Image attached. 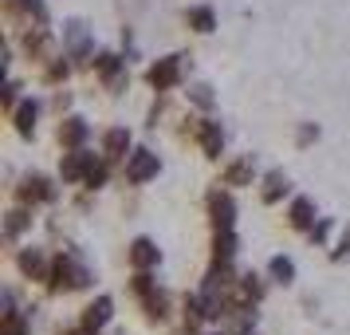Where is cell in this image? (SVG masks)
I'll return each mask as SVG.
<instances>
[{
	"label": "cell",
	"mask_w": 350,
	"mask_h": 335,
	"mask_svg": "<svg viewBox=\"0 0 350 335\" xmlns=\"http://www.w3.org/2000/svg\"><path fill=\"white\" fill-rule=\"evenodd\" d=\"M91 280H95V272H91V264L79 256V249H64V253L55 256L51 280L44 288H48L51 296H71V292L91 288Z\"/></svg>",
	"instance_id": "obj_1"
},
{
	"label": "cell",
	"mask_w": 350,
	"mask_h": 335,
	"mask_svg": "<svg viewBox=\"0 0 350 335\" xmlns=\"http://www.w3.org/2000/svg\"><path fill=\"white\" fill-rule=\"evenodd\" d=\"M189 71H193V55L189 51L161 55V60H154V64L146 67V87H150L154 95H170V91H177L181 83L189 79Z\"/></svg>",
	"instance_id": "obj_2"
},
{
	"label": "cell",
	"mask_w": 350,
	"mask_h": 335,
	"mask_svg": "<svg viewBox=\"0 0 350 335\" xmlns=\"http://www.w3.org/2000/svg\"><path fill=\"white\" fill-rule=\"evenodd\" d=\"M59 40H64V51L75 60V67L79 71H91V60H95V28L87 24V20L71 16L64 20V32H59Z\"/></svg>",
	"instance_id": "obj_3"
},
{
	"label": "cell",
	"mask_w": 350,
	"mask_h": 335,
	"mask_svg": "<svg viewBox=\"0 0 350 335\" xmlns=\"http://www.w3.org/2000/svg\"><path fill=\"white\" fill-rule=\"evenodd\" d=\"M20 51H24L28 64L44 67L55 55H64V40H59V32H51V28H28V32H20Z\"/></svg>",
	"instance_id": "obj_4"
},
{
	"label": "cell",
	"mask_w": 350,
	"mask_h": 335,
	"mask_svg": "<svg viewBox=\"0 0 350 335\" xmlns=\"http://www.w3.org/2000/svg\"><path fill=\"white\" fill-rule=\"evenodd\" d=\"M12 197H16L20 206H28V209L55 206V201H59V186H55V182H51L48 174H40V170H28V174H24V177L16 182Z\"/></svg>",
	"instance_id": "obj_5"
},
{
	"label": "cell",
	"mask_w": 350,
	"mask_h": 335,
	"mask_svg": "<svg viewBox=\"0 0 350 335\" xmlns=\"http://www.w3.org/2000/svg\"><path fill=\"white\" fill-rule=\"evenodd\" d=\"M4 16L12 32H28V28H51V12L44 0H4Z\"/></svg>",
	"instance_id": "obj_6"
},
{
	"label": "cell",
	"mask_w": 350,
	"mask_h": 335,
	"mask_svg": "<svg viewBox=\"0 0 350 335\" xmlns=\"http://www.w3.org/2000/svg\"><path fill=\"white\" fill-rule=\"evenodd\" d=\"M51 269H55V256L44 245H24V249H16V272L28 284H48Z\"/></svg>",
	"instance_id": "obj_7"
},
{
	"label": "cell",
	"mask_w": 350,
	"mask_h": 335,
	"mask_svg": "<svg viewBox=\"0 0 350 335\" xmlns=\"http://www.w3.org/2000/svg\"><path fill=\"white\" fill-rule=\"evenodd\" d=\"M161 174V158L150 150V146H134L126 154V162H122V182L126 186H146V182H154V177Z\"/></svg>",
	"instance_id": "obj_8"
},
{
	"label": "cell",
	"mask_w": 350,
	"mask_h": 335,
	"mask_svg": "<svg viewBox=\"0 0 350 335\" xmlns=\"http://www.w3.org/2000/svg\"><path fill=\"white\" fill-rule=\"evenodd\" d=\"M221 186L228 190H248V186H260V162L256 154H232V158L221 166Z\"/></svg>",
	"instance_id": "obj_9"
},
{
	"label": "cell",
	"mask_w": 350,
	"mask_h": 335,
	"mask_svg": "<svg viewBox=\"0 0 350 335\" xmlns=\"http://www.w3.org/2000/svg\"><path fill=\"white\" fill-rule=\"evenodd\" d=\"M205 213H208V225L213 229H237V197H232V190L217 182L205 193Z\"/></svg>",
	"instance_id": "obj_10"
},
{
	"label": "cell",
	"mask_w": 350,
	"mask_h": 335,
	"mask_svg": "<svg viewBox=\"0 0 350 335\" xmlns=\"http://www.w3.org/2000/svg\"><path fill=\"white\" fill-rule=\"evenodd\" d=\"M98 158H103V154H91L87 146H83V150H64V158H59V182H64V186H83L87 170H91Z\"/></svg>",
	"instance_id": "obj_11"
},
{
	"label": "cell",
	"mask_w": 350,
	"mask_h": 335,
	"mask_svg": "<svg viewBox=\"0 0 350 335\" xmlns=\"http://www.w3.org/2000/svg\"><path fill=\"white\" fill-rule=\"evenodd\" d=\"M40 114H44V103L36 95L28 99H20V107L8 119H12V130H16V138H24V142H32L36 138V130H40Z\"/></svg>",
	"instance_id": "obj_12"
},
{
	"label": "cell",
	"mask_w": 350,
	"mask_h": 335,
	"mask_svg": "<svg viewBox=\"0 0 350 335\" xmlns=\"http://www.w3.org/2000/svg\"><path fill=\"white\" fill-rule=\"evenodd\" d=\"M224 142H228V134H224L221 119H213V114H201V130H197V146H201V154H205L208 162H221Z\"/></svg>",
	"instance_id": "obj_13"
},
{
	"label": "cell",
	"mask_w": 350,
	"mask_h": 335,
	"mask_svg": "<svg viewBox=\"0 0 350 335\" xmlns=\"http://www.w3.org/2000/svg\"><path fill=\"white\" fill-rule=\"evenodd\" d=\"M130 150H134V134H130V127H107L103 130V146H98V154L111 162V166H122Z\"/></svg>",
	"instance_id": "obj_14"
},
{
	"label": "cell",
	"mask_w": 350,
	"mask_h": 335,
	"mask_svg": "<svg viewBox=\"0 0 350 335\" xmlns=\"http://www.w3.org/2000/svg\"><path fill=\"white\" fill-rule=\"evenodd\" d=\"M55 138H59L64 150H83V146L91 142V123L83 114H64L59 127H55Z\"/></svg>",
	"instance_id": "obj_15"
},
{
	"label": "cell",
	"mask_w": 350,
	"mask_h": 335,
	"mask_svg": "<svg viewBox=\"0 0 350 335\" xmlns=\"http://www.w3.org/2000/svg\"><path fill=\"white\" fill-rule=\"evenodd\" d=\"M126 264L134 272H142V269H158L161 264V249H158V240L154 237H134L126 245Z\"/></svg>",
	"instance_id": "obj_16"
},
{
	"label": "cell",
	"mask_w": 350,
	"mask_h": 335,
	"mask_svg": "<svg viewBox=\"0 0 350 335\" xmlns=\"http://www.w3.org/2000/svg\"><path fill=\"white\" fill-rule=\"evenodd\" d=\"M284 217H287V225H291L295 233H303V237H307V229L319 221L315 201H311L307 193H291V197H287V213H284Z\"/></svg>",
	"instance_id": "obj_17"
},
{
	"label": "cell",
	"mask_w": 350,
	"mask_h": 335,
	"mask_svg": "<svg viewBox=\"0 0 350 335\" xmlns=\"http://www.w3.org/2000/svg\"><path fill=\"white\" fill-rule=\"evenodd\" d=\"M32 213H36V209L20 206V201L8 209V213H4V240H8V245H20V240L32 233V225H36Z\"/></svg>",
	"instance_id": "obj_18"
},
{
	"label": "cell",
	"mask_w": 350,
	"mask_h": 335,
	"mask_svg": "<svg viewBox=\"0 0 350 335\" xmlns=\"http://www.w3.org/2000/svg\"><path fill=\"white\" fill-rule=\"evenodd\" d=\"M284 197H291V177H287V170L275 166V170H268L260 177V201L271 209V206H280Z\"/></svg>",
	"instance_id": "obj_19"
},
{
	"label": "cell",
	"mask_w": 350,
	"mask_h": 335,
	"mask_svg": "<svg viewBox=\"0 0 350 335\" xmlns=\"http://www.w3.org/2000/svg\"><path fill=\"white\" fill-rule=\"evenodd\" d=\"M75 75V60L71 55H55L51 64H44L40 67V87H51V91H59V87H67V79Z\"/></svg>",
	"instance_id": "obj_20"
},
{
	"label": "cell",
	"mask_w": 350,
	"mask_h": 335,
	"mask_svg": "<svg viewBox=\"0 0 350 335\" xmlns=\"http://www.w3.org/2000/svg\"><path fill=\"white\" fill-rule=\"evenodd\" d=\"M111 319H114V296H95V300L83 308L79 323L87 327V332H103Z\"/></svg>",
	"instance_id": "obj_21"
},
{
	"label": "cell",
	"mask_w": 350,
	"mask_h": 335,
	"mask_svg": "<svg viewBox=\"0 0 350 335\" xmlns=\"http://www.w3.org/2000/svg\"><path fill=\"white\" fill-rule=\"evenodd\" d=\"M142 312H146V319H150V323H165V319L174 316V292L158 284V288H154V292L142 300Z\"/></svg>",
	"instance_id": "obj_22"
},
{
	"label": "cell",
	"mask_w": 350,
	"mask_h": 335,
	"mask_svg": "<svg viewBox=\"0 0 350 335\" xmlns=\"http://www.w3.org/2000/svg\"><path fill=\"white\" fill-rule=\"evenodd\" d=\"M185 24H189V32H197V36H213L217 32V8H213V4H189V8H185Z\"/></svg>",
	"instance_id": "obj_23"
},
{
	"label": "cell",
	"mask_w": 350,
	"mask_h": 335,
	"mask_svg": "<svg viewBox=\"0 0 350 335\" xmlns=\"http://www.w3.org/2000/svg\"><path fill=\"white\" fill-rule=\"evenodd\" d=\"M240 237L237 229H213V245H208V260H237Z\"/></svg>",
	"instance_id": "obj_24"
},
{
	"label": "cell",
	"mask_w": 350,
	"mask_h": 335,
	"mask_svg": "<svg viewBox=\"0 0 350 335\" xmlns=\"http://www.w3.org/2000/svg\"><path fill=\"white\" fill-rule=\"evenodd\" d=\"M181 323H193V327H205V292H185L181 296Z\"/></svg>",
	"instance_id": "obj_25"
},
{
	"label": "cell",
	"mask_w": 350,
	"mask_h": 335,
	"mask_svg": "<svg viewBox=\"0 0 350 335\" xmlns=\"http://www.w3.org/2000/svg\"><path fill=\"white\" fill-rule=\"evenodd\" d=\"M295 276H299V269H295V260H291V256H271L268 260V280L271 284H280V288H291L295 284Z\"/></svg>",
	"instance_id": "obj_26"
},
{
	"label": "cell",
	"mask_w": 350,
	"mask_h": 335,
	"mask_svg": "<svg viewBox=\"0 0 350 335\" xmlns=\"http://www.w3.org/2000/svg\"><path fill=\"white\" fill-rule=\"evenodd\" d=\"M237 292H240L248 303H264V296H268V284H264V276H260L256 269H244V272H240Z\"/></svg>",
	"instance_id": "obj_27"
},
{
	"label": "cell",
	"mask_w": 350,
	"mask_h": 335,
	"mask_svg": "<svg viewBox=\"0 0 350 335\" xmlns=\"http://www.w3.org/2000/svg\"><path fill=\"white\" fill-rule=\"evenodd\" d=\"M126 64V55L122 51H111V48H98L95 60H91V71H95V79H103V75H111L114 67Z\"/></svg>",
	"instance_id": "obj_28"
},
{
	"label": "cell",
	"mask_w": 350,
	"mask_h": 335,
	"mask_svg": "<svg viewBox=\"0 0 350 335\" xmlns=\"http://www.w3.org/2000/svg\"><path fill=\"white\" fill-rule=\"evenodd\" d=\"M185 99H189V107H197L201 114H213V107H217V95H213V87H208V83H189Z\"/></svg>",
	"instance_id": "obj_29"
},
{
	"label": "cell",
	"mask_w": 350,
	"mask_h": 335,
	"mask_svg": "<svg viewBox=\"0 0 350 335\" xmlns=\"http://www.w3.org/2000/svg\"><path fill=\"white\" fill-rule=\"evenodd\" d=\"M107 182H111V162L98 158L95 166L87 170V177H83V190H87V193H98V190H107Z\"/></svg>",
	"instance_id": "obj_30"
},
{
	"label": "cell",
	"mask_w": 350,
	"mask_h": 335,
	"mask_svg": "<svg viewBox=\"0 0 350 335\" xmlns=\"http://www.w3.org/2000/svg\"><path fill=\"white\" fill-rule=\"evenodd\" d=\"M103 91H107V95L111 99H118L122 95V91H130V64H122V67H114L111 75H103Z\"/></svg>",
	"instance_id": "obj_31"
},
{
	"label": "cell",
	"mask_w": 350,
	"mask_h": 335,
	"mask_svg": "<svg viewBox=\"0 0 350 335\" xmlns=\"http://www.w3.org/2000/svg\"><path fill=\"white\" fill-rule=\"evenodd\" d=\"M126 288H130V296H134V300L142 303L146 296H150V292L158 288V280H154V269H142V272H134V276L126 280Z\"/></svg>",
	"instance_id": "obj_32"
},
{
	"label": "cell",
	"mask_w": 350,
	"mask_h": 335,
	"mask_svg": "<svg viewBox=\"0 0 350 335\" xmlns=\"http://www.w3.org/2000/svg\"><path fill=\"white\" fill-rule=\"evenodd\" d=\"M32 312V308H28ZM28 312H16V316L0 319V335H32V316Z\"/></svg>",
	"instance_id": "obj_33"
},
{
	"label": "cell",
	"mask_w": 350,
	"mask_h": 335,
	"mask_svg": "<svg viewBox=\"0 0 350 335\" xmlns=\"http://www.w3.org/2000/svg\"><path fill=\"white\" fill-rule=\"evenodd\" d=\"M331 233H334V217H319V221L307 229V240H311L315 249H323V245L331 240Z\"/></svg>",
	"instance_id": "obj_34"
},
{
	"label": "cell",
	"mask_w": 350,
	"mask_h": 335,
	"mask_svg": "<svg viewBox=\"0 0 350 335\" xmlns=\"http://www.w3.org/2000/svg\"><path fill=\"white\" fill-rule=\"evenodd\" d=\"M319 138H323V130H319V123H299V127H295V146H299V150H307V146H315Z\"/></svg>",
	"instance_id": "obj_35"
},
{
	"label": "cell",
	"mask_w": 350,
	"mask_h": 335,
	"mask_svg": "<svg viewBox=\"0 0 350 335\" xmlns=\"http://www.w3.org/2000/svg\"><path fill=\"white\" fill-rule=\"evenodd\" d=\"M331 260H334V264H342V260H350V225L342 229V233H338V240H334Z\"/></svg>",
	"instance_id": "obj_36"
},
{
	"label": "cell",
	"mask_w": 350,
	"mask_h": 335,
	"mask_svg": "<svg viewBox=\"0 0 350 335\" xmlns=\"http://www.w3.org/2000/svg\"><path fill=\"white\" fill-rule=\"evenodd\" d=\"M16 107H20V79L8 75V83H4V114H12Z\"/></svg>",
	"instance_id": "obj_37"
},
{
	"label": "cell",
	"mask_w": 350,
	"mask_h": 335,
	"mask_svg": "<svg viewBox=\"0 0 350 335\" xmlns=\"http://www.w3.org/2000/svg\"><path fill=\"white\" fill-rule=\"evenodd\" d=\"M71 103H75V95H71L67 87H59V91L51 95V111H55L59 119H64V114H71Z\"/></svg>",
	"instance_id": "obj_38"
},
{
	"label": "cell",
	"mask_w": 350,
	"mask_h": 335,
	"mask_svg": "<svg viewBox=\"0 0 350 335\" xmlns=\"http://www.w3.org/2000/svg\"><path fill=\"white\" fill-rule=\"evenodd\" d=\"M174 335H205V332H201V327H193V323H181Z\"/></svg>",
	"instance_id": "obj_39"
},
{
	"label": "cell",
	"mask_w": 350,
	"mask_h": 335,
	"mask_svg": "<svg viewBox=\"0 0 350 335\" xmlns=\"http://www.w3.org/2000/svg\"><path fill=\"white\" fill-rule=\"evenodd\" d=\"M208 335H228V332H224V327H221V332H208Z\"/></svg>",
	"instance_id": "obj_40"
},
{
	"label": "cell",
	"mask_w": 350,
	"mask_h": 335,
	"mask_svg": "<svg viewBox=\"0 0 350 335\" xmlns=\"http://www.w3.org/2000/svg\"><path fill=\"white\" fill-rule=\"evenodd\" d=\"M118 335H126V332H118Z\"/></svg>",
	"instance_id": "obj_41"
}]
</instances>
